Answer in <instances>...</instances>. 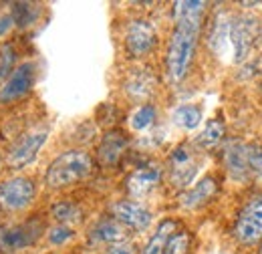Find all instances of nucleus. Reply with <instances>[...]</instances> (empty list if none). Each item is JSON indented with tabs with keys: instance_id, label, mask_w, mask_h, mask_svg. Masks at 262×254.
Segmentation results:
<instances>
[{
	"instance_id": "f257e3e1",
	"label": "nucleus",
	"mask_w": 262,
	"mask_h": 254,
	"mask_svg": "<svg viewBox=\"0 0 262 254\" xmlns=\"http://www.w3.org/2000/svg\"><path fill=\"white\" fill-rule=\"evenodd\" d=\"M204 10H206V2L200 0H186L173 4L176 27L171 31L167 43V55H165V69L173 83L186 79L190 65L194 61Z\"/></svg>"
},
{
	"instance_id": "f03ea898",
	"label": "nucleus",
	"mask_w": 262,
	"mask_h": 254,
	"mask_svg": "<svg viewBox=\"0 0 262 254\" xmlns=\"http://www.w3.org/2000/svg\"><path fill=\"white\" fill-rule=\"evenodd\" d=\"M93 158L85 150H67L53 159L45 172V184L49 190H65L93 174Z\"/></svg>"
},
{
	"instance_id": "7ed1b4c3",
	"label": "nucleus",
	"mask_w": 262,
	"mask_h": 254,
	"mask_svg": "<svg viewBox=\"0 0 262 254\" xmlns=\"http://www.w3.org/2000/svg\"><path fill=\"white\" fill-rule=\"evenodd\" d=\"M49 139V129L42 125H36L33 129L23 131L6 150V167L10 170H23L27 165H31L38 152L42 150V145Z\"/></svg>"
},
{
	"instance_id": "20e7f679",
	"label": "nucleus",
	"mask_w": 262,
	"mask_h": 254,
	"mask_svg": "<svg viewBox=\"0 0 262 254\" xmlns=\"http://www.w3.org/2000/svg\"><path fill=\"white\" fill-rule=\"evenodd\" d=\"M36 198V186L29 176H12L0 182V208L6 212H25Z\"/></svg>"
},
{
	"instance_id": "39448f33",
	"label": "nucleus",
	"mask_w": 262,
	"mask_h": 254,
	"mask_svg": "<svg viewBox=\"0 0 262 254\" xmlns=\"http://www.w3.org/2000/svg\"><path fill=\"white\" fill-rule=\"evenodd\" d=\"M34 79H36V65L33 61L16 65V69L0 85V105H8L25 99L33 91Z\"/></svg>"
},
{
	"instance_id": "423d86ee",
	"label": "nucleus",
	"mask_w": 262,
	"mask_h": 254,
	"mask_svg": "<svg viewBox=\"0 0 262 254\" xmlns=\"http://www.w3.org/2000/svg\"><path fill=\"white\" fill-rule=\"evenodd\" d=\"M258 36H260V27L252 16L232 18L230 20V49H232V55H234L232 61L242 63L250 55Z\"/></svg>"
},
{
	"instance_id": "0eeeda50",
	"label": "nucleus",
	"mask_w": 262,
	"mask_h": 254,
	"mask_svg": "<svg viewBox=\"0 0 262 254\" xmlns=\"http://www.w3.org/2000/svg\"><path fill=\"white\" fill-rule=\"evenodd\" d=\"M158 47V31L145 18H135L125 31V51L133 59L147 57Z\"/></svg>"
},
{
	"instance_id": "6e6552de",
	"label": "nucleus",
	"mask_w": 262,
	"mask_h": 254,
	"mask_svg": "<svg viewBox=\"0 0 262 254\" xmlns=\"http://www.w3.org/2000/svg\"><path fill=\"white\" fill-rule=\"evenodd\" d=\"M40 230H42V224L38 220H29L25 224L6 228L4 232H0V252L14 254L31 248L40 238Z\"/></svg>"
},
{
	"instance_id": "1a4fd4ad",
	"label": "nucleus",
	"mask_w": 262,
	"mask_h": 254,
	"mask_svg": "<svg viewBox=\"0 0 262 254\" xmlns=\"http://www.w3.org/2000/svg\"><path fill=\"white\" fill-rule=\"evenodd\" d=\"M111 216L121 222L125 228H131L135 232H143L147 230L154 222V214L135 200H119L111 206Z\"/></svg>"
},
{
	"instance_id": "9d476101",
	"label": "nucleus",
	"mask_w": 262,
	"mask_h": 254,
	"mask_svg": "<svg viewBox=\"0 0 262 254\" xmlns=\"http://www.w3.org/2000/svg\"><path fill=\"white\" fill-rule=\"evenodd\" d=\"M127 145H129V139L123 131L119 129H109L101 143L97 147V159L103 167H115L119 163V159L123 158V154L127 152Z\"/></svg>"
},
{
	"instance_id": "9b49d317",
	"label": "nucleus",
	"mask_w": 262,
	"mask_h": 254,
	"mask_svg": "<svg viewBox=\"0 0 262 254\" xmlns=\"http://www.w3.org/2000/svg\"><path fill=\"white\" fill-rule=\"evenodd\" d=\"M160 182H162V170L158 165H143L127 176L125 188L133 198H143L151 190H156Z\"/></svg>"
},
{
	"instance_id": "f8f14e48",
	"label": "nucleus",
	"mask_w": 262,
	"mask_h": 254,
	"mask_svg": "<svg viewBox=\"0 0 262 254\" xmlns=\"http://www.w3.org/2000/svg\"><path fill=\"white\" fill-rule=\"evenodd\" d=\"M216 194H218L216 178L206 176L200 182H196L192 188H188V190H184L180 194V206L186 208V210H198V208L206 206Z\"/></svg>"
},
{
	"instance_id": "ddd939ff",
	"label": "nucleus",
	"mask_w": 262,
	"mask_h": 254,
	"mask_svg": "<svg viewBox=\"0 0 262 254\" xmlns=\"http://www.w3.org/2000/svg\"><path fill=\"white\" fill-rule=\"evenodd\" d=\"M224 163L232 178L244 180L250 172V147L242 141H228L224 147Z\"/></svg>"
},
{
	"instance_id": "4468645a",
	"label": "nucleus",
	"mask_w": 262,
	"mask_h": 254,
	"mask_svg": "<svg viewBox=\"0 0 262 254\" xmlns=\"http://www.w3.org/2000/svg\"><path fill=\"white\" fill-rule=\"evenodd\" d=\"M89 238L97 244H117V242H123L127 240V228L121 222H117L113 216L111 218H103L99 220L91 232H89Z\"/></svg>"
},
{
	"instance_id": "2eb2a0df",
	"label": "nucleus",
	"mask_w": 262,
	"mask_h": 254,
	"mask_svg": "<svg viewBox=\"0 0 262 254\" xmlns=\"http://www.w3.org/2000/svg\"><path fill=\"white\" fill-rule=\"evenodd\" d=\"M230 18L228 14H218L210 27V32H208V47L214 55L222 57L226 55L230 49Z\"/></svg>"
},
{
	"instance_id": "dca6fc26",
	"label": "nucleus",
	"mask_w": 262,
	"mask_h": 254,
	"mask_svg": "<svg viewBox=\"0 0 262 254\" xmlns=\"http://www.w3.org/2000/svg\"><path fill=\"white\" fill-rule=\"evenodd\" d=\"M156 89V79L147 69H135L125 81V93L135 101L149 99Z\"/></svg>"
},
{
	"instance_id": "f3484780",
	"label": "nucleus",
	"mask_w": 262,
	"mask_h": 254,
	"mask_svg": "<svg viewBox=\"0 0 262 254\" xmlns=\"http://www.w3.org/2000/svg\"><path fill=\"white\" fill-rule=\"evenodd\" d=\"M176 226H178V224H176V220H171V218L162 220V222L158 224V230L151 234V238H149L147 244L143 246L141 254H164L167 240L176 234Z\"/></svg>"
},
{
	"instance_id": "a211bd4d",
	"label": "nucleus",
	"mask_w": 262,
	"mask_h": 254,
	"mask_svg": "<svg viewBox=\"0 0 262 254\" xmlns=\"http://www.w3.org/2000/svg\"><path fill=\"white\" fill-rule=\"evenodd\" d=\"M202 107L194 105V103H186V105H180L173 109L171 113V121L178 127L186 129V131H192L202 123Z\"/></svg>"
},
{
	"instance_id": "6ab92c4d",
	"label": "nucleus",
	"mask_w": 262,
	"mask_h": 254,
	"mask_svg": "<svg viewBox=\"0 0 262 254\" xmlns=\"http://www.w3.org/2000/svg\"><path fill=\"white\" fill-rule=\"evenodd\" d=\"M198 174V163L194 158L182 163H171V174H169V182L173 188L178 190H188V186L194 182Z\"/></svg>"
},
{
	"instance_id": "aec40b11",
	"label": "nucleus",
	"mask_w": 262,
	"mask_h": 254,
	"mask_svg": "<svg viewBox=\"0 0 262 254\" xmlns=\"http://www.w3.org/2000/svg\"><path fill=\"white\" fill-rule=\"evenodd\" d=\"M232 232H234L236 240L242 244H256L262 240V224L254 222L250 218H244V216H238Z\"/></svg>"
},
{
	"instance_id": "412c9836",
	"label": "nucleus",
	"mask_w": 262,
	"mask_h": 254,
	"mask_svg": "<svg viewBox=\"0 0 262 254\" xmlns=\"http://www.w3.org/2000/svg\"><path fill=\"white\" fill-rule=\"evenodd\" d=\"M40 14V6L34 4V2H14L12 4V10H10V16L14 20V27L18 29H29L36 23Z\"/></svg>"
},
{
	"instance_id": "4be33fe9",
	"label": "nucleus",
	"mask_w": 262,
	"mask_h": 254,
	"mask_svg": "<svg viewBox=\"0 0 262 254\" xmlns=\"http://www.w3.org/2000/svg\"><path fill=\"white\" fill-rule=\"evenodd\" d=\"M51 216L63 226H73L83 220V210L75 202H57L51 206Z\"/></svg>"
},
{
	"instance_id": "5701e85b",
	"label": "nucleus",
	"mask_w": 262,
	"mask_h": 254,
	"mask_svg": "<svg viewBox=\"0 0 262 254\" xmlns=\"http://www.w3.org/2000/svg\"><path fill=\"white\" fill-rule=\"evenodd\" d=\"M224 133H226L224 121H220V119H210V121L206 123V127H204V131L196 137V143L200 147H204V150H210V147L218 145V143L224 139Z\"/></svg>"
},
{
	"instance_id": "b1692460",
	"label": "nucleus",
	"mask_w": 262,
	"mask_h": 254,
	"mask_svg": "<svg viewBox=\"0 0 262 254\" xmlns=\"http://www.w3.org/2000/svg\"><path fill=\"white\" fill-rule=\"evenodd\" d=\"M156 117H158L156 105H154V103H143V105L137 107L135 113L131 115V119H129L131 129H135V131H145V129H149V127L156 123Z\"/></svg>"
},
{
	"instance_id": "393cba45",
	"label": "nucleus",
	"mask_w": 262,
	"mask_h": 254,
	"mask_svg": "<svg viewBox=\"0 0 262 254\" xmlns=\"http://www.w3.org/2000/svg\"><path fill=\"white\" fill-rule=\"evenodd\" d=\"M190 248H192V234L188 230H180L167 240L164 254H190Z\"/></svg>"
},
{
	"instance_id": "a878e982",
	"label": "nucleus",
	"mask_w": 262,
	"mask_h": 254,
	"mask_svg": "<svg viewBox=\"0 0 262 254\" xmlns=\"http://www.w3.org/2000/svg\"><path fill=\"white\" fill-rule=\"evenodd\" d=\"M16 69V49L12 43L0 45V81L6 79Z\"/></svg>"
},
{
	"instance_id": "bb28decb",
	"label": "nucleus",
	"mask_w": 262,
	"mask_h": 254,
	"mask_svg": "<svg viewBox=\"0 0 262 254\" xmlns=\"http://www.w3.org/2000/svg\"><path fill=\"white\" fill-rule=\"evenodd\" d=\"M73 236H75V230L71 226H63V224H57V226L49 228V232H47V238L53 246H63Z\"/></svg>"
},
{
	"instance_id": "cd10ccee",
	"label": "nucleus",
	"mask_w": 262,
	"mask_h": 254,
	"mask_svg": "<svg viewBox=\"0 0 262 254\" xmlns=\"http://www.w3.org/2000/svg\"><path fill=\"white\" fill-rule=\"evenodd\" d=\"M240 216L250 218V220H254V222L262 224V196L252 198V200H250V202H248V204L242 208Z\"/></svg>"
},
{
	"instance_id": "c85d7f7f",
	"label": "nucleus",
	"mask_w": 262,
	"mask_h": 254,
	"mask_svg": "<svg viewBox=\"0 0 262 254\" xmlns=\"http://www.w3.org/2000/svg\"><path fill=\"white\" fill-rule=\"evenodd\" d=\"M107 254H137V246L129 240H123V242L111 244L107 248Z\"/></svg>"
},
{
	"instance_id": "c756f323",
	"label": "nucleus",
	"mask_w": 262,
	"mask_h": 254,
	"mask_svg": "<svg viewBox=\"0 0 262 254\" xmlns=\"http://www.w3.org/2000/svg\"><path fill=\"white\" fill-rule=\"evenodd\" d=\"M12 27H14V20H12L10 12H8V14H0V38L6 36Z\"/></svg>"
},
{
	"instance_id": "7c9ffc66",
	"label": "nucleus",
	"mask_w": 262,
	"mask_h": 254,
	"mask_svg": "<svg viewBox=\"0 0 262 254\" xmlns=\"http://www.w3.org/2000/svg\"><path fill=\"white\" fill-rule=\"evenodd\" d=\"M250 170L262 176V152H252L250 150Z\"/></svg>"
},
{
	"instance_id": "2f4dec72",
	"label": "nucleus",
	"mask_w": 262,
	"mask_h": 254,
	"mask_svg": "<svg viewBox=\"0 0 262 254\" xmlns=\"http://www.w3.org/2000/svg\"><path fill=\"white\" fill-rule=\"evenodd\" d=\"M242 6H248V8L250 6H260V2H242Z\"/></svg>"
},
{
	"instance_id": "473e14b6",
	"label": "nucleus",
	"mask_w": 262,
	"mask_h": 254,
	"mask_svg": "<svg viewBox=\"0 0 262 254\" xmlns=\"http://www.w3.org/2000/svg\"><path fill=\"white\" fill-rule=\"evenodd\" d=\"M0 170H2V154H0Z\"/></svg>"
},
{
	"instance_id": "72a5a7b5",
	"label": "nucleus",
	"mask_w": 262,
	"mask_h": 254,
	"mask_svg": "<svg viewBox=\"0 0 262 254\" xmlns=\"http://www.w3.org/2000/svg\"><path fill=\"white\" fill-rule=\"evenodd\" d=\"M258 254H262V246H260V250H258Z\"/></svg>"
}]
</instances>
